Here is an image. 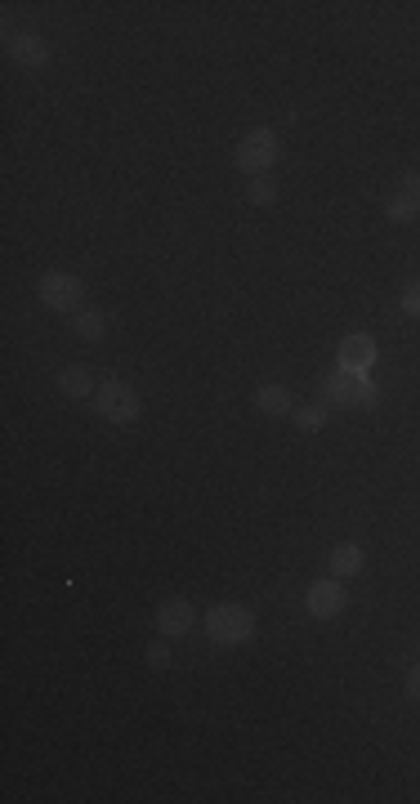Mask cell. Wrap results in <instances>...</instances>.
<instances>
[{
    "mask_svg": "<svg viewBox=\"0 0 420 804\" xmlns=\"http://www.w3.org/2000/svg\"><path fill=\"white\" fill-rule=\"evenodd\" d=\"M278 157H282V139H278V130H269V126H255V130H246L242 134V143H237V170H246V175H264L269 166H278Z\"/></svg>",
    "mask_w": 420,
    "mask_h": 804,
    "instance_id": "1",
    "label": "cell"
},
{
    "mask_svg": "<svg viewBox=\"0 0 420 804\" xmlns=\"http://www.w3.org/2000/svg\"><path fill=\"white\" fill-rule=\"evenodd\" d=\"M206 635L215 639V644H246V639L255 635L251 608H242V603H215V608L206 612Z\"/></svg>",
    "mask_w": 420,
    "mask_h": 804,
    "instance_id": "2",
    "label": "cell"
},
{
    "mask_svg": "<svg viewBox=\"0 0 420 804\" xmlns=\"http://www.w3.org/2000/svg\"><path fill=\"white\" fill-rule=\"evenodd\" d=\"M94 411L103 420H112V425H130V420H139V394L126 380H103L94 389Z\"/></svg>",
    "mask_w": 420,
    "mask_h": 804,
    "instance_id": "3",
    "label": "cell"
},
{
    "mask_svg": "<svg viewBox=\"0 0 420 804\" xmlns=\"http://www.w3.org/2000/svg\"><path fill=\"white\" fill-rule=\"evenodd\" d=\"M36 295H41V304L45 309H54V313H76L81 309V277H72V273H63V268H54V273H45L41 282H36Z\"/></svg>",
    "mask_w": 420,
    "mask_h": 804,
    "instance_id": "4",
    "label": "cell"
},
{
    "mask_svg": "<svg viewBox=\"0 0 420 804\" xmlns=\"http://www.w3.org/2000/svg\"><path fill=\"white\" fill-rule=\"evenodd\" d=\"M322 398L336 402V407H371L376 402V385L371 380H362L358 371H336V376H327V385H322Z\"/></svg>",
    "mask_w": 420,
    "mask_h": 804,
    "instance_id": "5",
    "label": "cell"
},
{
    "mask_svg": "<svg viewBox=\"0 0 420 804\" xmlns=\"http://www.w3.org/2000/svg\"><path fill=\"white\" fill-rule=\"evenodd\" d=\"M304 608H309V617H318V621L340 617V612H345V586H340V577L336 581H313L309 595H304Z\"/></svg>",
    "mask_w": 420,
    "mask_h": 804,
    "instance_id": "6",
    "label": "cell"
},
{
    "mask_svg": "<svg viewBox=\"0 0 420 804\" xmlns=\"http://www.w3.org/2000/svg\"><path fill=\"white\" fill-rule=\"evenodd\" d=\"M336 362H340V371H358V376H367V371L376 367V340H371V335H345V340H340Z\"/></svg>",
    "mask_w": 420,
    "mask_h": 804,
    "instance_id": "7",
    "label": "cell"
},
{
    "mask_svg": "<svg viewBox=\"0 0 420 804\" xmlns=\"http://www.w3.org/2000/svg\"><path fill=\"white\" fill-rule=\"evenodd\" d=\"M193 621H197V612H193V603H188V599H166L157 608V630L166 639L188 635V630H193Z\"/></svg>",
    "mask_w": 420,
    "mask_h": 804,
    "instance_id": "8",
    "label": "cell"
},
{
    "mask_svg": "<svg viewBox=\"0 0 420 804\" xmlns=\"http://www.w3.org/2000/svg\"><path fill=\"white\" fill-rule=\"evenodd\" d=\"M9 59L18 67H45L50 63V45L41 41V36L23 32V36H9Z\"/></svg>",
    "mask_w": 420,
    "mask_h": 804,
    "instance_id": "9",
    "label": "cell"
},
{
    "mask_svg": "<svg viewBox=\"0 0 420 804\" xmlns=\"http://www.w3.org/2000/svg\"><path fill=\"white\" fill-rule=\"evenodd\" d=\"M385 215L394 219V224H407V219H416V215H420V179H416V175H407V179H403V193L389 197Z\"/></svg>",
    "mask_w": 420,
    "mask_h": 804,
    "instance_id": "10",
    "label": "cell"
},
{
    "mask_svg": "<svg viewBox=\"0 0 420 804\" xmlns=\"http://www.w3.org/2000/svg\"><path fill=\"white\" fill-rule=\"evenodd\" d=\"M358 572H362V545H353V541L336 545V550H331V577L349 581V577H358Z\"/></svg>",
    "mask_w": 420,
    "mask_h": 804,
    "instance_id": "11",
    "label": "cell"
},
{
    "mask_svg": "<svg viewBox=\"0 0 420 804\" xmlns=\"http://www.w3.org/2000/svg\"><path fill=\"white\" fill-rule=\"evenodd\" d=\"M255 407H260L264 416H286V411H291V394H286L282 385H260L255 389Z\"/></svg>",
    "mask_w": 420,
    "mask_h": 804,
    "instance_id": "12",
    "label": "cell"
},
{
    "mask_svg": "<svg viewBox=\"0 0 420 804\" xmlns=\"http://www.w3.org/2000/svg\"><path fill=\"white\" fill-rule=\"evenodd\" d=\"M59 389H63L68 398H94V389H99V385H94V376H90L85 367H68V371L59 376Z\"/></svg>",
    "mask_w": 420,
    "mask_h": 804,
    "instance_id": "13",
    "label": "cell"
},
{
    "mask_svg": "<svg viewBox=\"0 0 420 804\" xmlns=\"http://www.w3.org/2000/svg\"><path fill=\"white\" fill-rule=\"evenodd\" d=\"M72 331L81 335V340H103V335H108V318H103L99 309H76Z\"/></svg>",
    "mask_w": 420,
    "mask_h": 804,
    "instance_id": "14",
    "label": "cell"
},
{
    "mask_svg": "<svg viewBox=\"0 0 420 804\" xmlns=\"http://www.w3.org/2000/svg\"><path fill=\"white\" fill-rule=\"evenodd\" d=\"M246 197H251L255 206H273V201H278V184H273L269 175H255L251 188H246Z\"/></svg>",
    "mask_w": 420,
    "mask_h": 804,
    "instance_id": "15",
    "label": "cell"
},
{
    "mask_svg": "<svg viewBox=\"0 0 420 804\" xmlns=\"http://www.w3.org/2000/svg\"><path fill=\"white\" fill-rule=\"evenodd\" d=\"M295 425H300L304 434H318V429L327 425V411H322V407H300V411H295Z\"/></svg>",
    "mask_w": 420,
    "mask_h": 804,
    "instance_id": "16",
    "label": "cell"
},
{
    "mask_svg": "<svg viewBox=\"0 0 420 804\" xmlns=\"http://www.w3.org/2000/svg\"><path fill=\"white\" fill-rule=\"evenodd\" d=\"M403 313H407V318H420V282H412L403 291Z\"/></svg>",
    "mask_w": 420,
    "mask_h": 804,
    "instance_id": "17",
    "label": "cell"
},
{
    "mask_svg": "<svg viewBox=\"0 0 420 804\" xmlns=\"http://www.w3.org/2000/svg\"><path fill=\"white\" fill-rule=\"evenodd\" d=\"M148 666H152V670H166V666H170V648H166V644H152V648H148Z\"/></svg>",
    "mask_w": 420,
    "mask_h": 804,
    "instance_id": "18",
    "label": "cell"
},
{
    "mask_svg": "<svg viewBox=\"0 0 420 804\" xmlns=\"http://www.w3.org/2000/svg\"><path fill=\"white\" fill-rule=\"evenodd\" d=\"M407 697H412V702H420V662L407 670Z\"/></svg>",
    "mask_w": 420,
    "mask_h": 804,
    "instance_id": "19",
    "label": "cell"
},
{
    "mask_svg": "<svg viewBox=\"0 0 420 804\" xmlns=\"http://www.w3.org/2000/svg\"><path fill=\"white\" fill-rule=\"evenodd\" d=\"M416 653H420V639H416Z\"/></svg>",
    "mask_w": 420,
    "mask_h": 804,
    "instance_id": "20",
    "label": "cell"
}]
</instances>
